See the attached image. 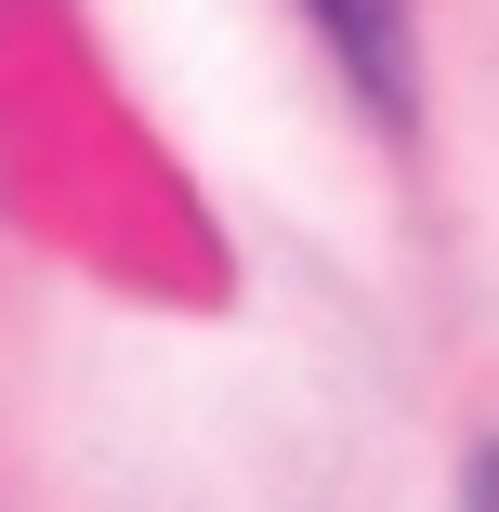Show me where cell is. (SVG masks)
<instances>
[{
  "mask_svg": "<svg viewBox=\"0 0 499 512\" xmlns=\"http://www.w3.org/2000/svg\"><path fill=\"white\" fill-rule=\"evenodd\" d=\"M473 512H499V460H486V473H473Z\"/></svg>",
  "mask_w": 499,
  "mask_h": 512,
  "instance_id": "7a4b0ae2",
  "label": "cell"
},
{
  "mask_svg": "<svg viewBox=\"0 0 499 512\" xmlns=\"http://www.w3.org/2000/svg\"><path fill=\"white\" fill-rule=\"evenodd\" d=\"M329 40L355 53V79L381 92V106H408V0H316Z\"/></svg>",
  "mask_w": 499,
  "mask_h": 512,
  "instance_id": "6da1fadb",
  "label": "cell"
}]
</instances>
